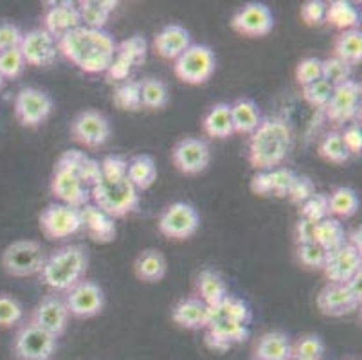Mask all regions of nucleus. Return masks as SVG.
I'll return each instance as SVG.
<instances>
[{
    "label": "nucleus",
    "instance_id": "nucleus-27",
    "mask_svg": "<svg viewBox=\"0 0 362 360\" xmlns=\"http://www.w3.org/2000/svg\"><path fill=\"white\" fill-rule=\"evenodd\" d=\"M197 292H199L200 301L206 303L209 308L218 306L229 296L226 279L222 277V274L213 269L200 270L197 276Z\"/></svg>",
    "mask_w": 362,
    "mask_h": 360
},
{
    "label": "nucleus",
    "instance_id": "nucleus-26",
    "mask_svg": "<svg viewBox=\"0 0 362 360\" xmlns=\"http://www.w3.org/2000/svg\"><path fill=\"white\" fill-rule=\"evenodd\" d=\"M209 312L211 308L199 297H186L177 303L171 310V319L180 328L186 330H202L209 323Z\"/></svg>",
    "mask_w": 362,
    "mask_h": 360
},
{
    "label": "nucleus",
    "instance_id": "nucleus-11",
    "mask_svg": "<svg viewBox=\"0 0 362 360\" xmlns=\"http://www.w3.org/2000/svg\"><path fill=\"white\" fill-rule=\"evenodd\" d=\"M64 301L67 305L69 315H74L78 319H90L103 312L105 292L96 281L81 279L65 292Z\"/></svg>",
    "mask_w": 362,
    "mask_h": 360
},
{
    "label": "nucleus",
    "instance_id": "nucleus-35",
    "mask_svg": "<svg viewBox=\"0 0 362 360\" xmlns=\"http://www.w3.org/2000/svg\"><path fill=\"white\" fill-rule=\"evenodd\" d=\"M334 56L346 62L348 65H357L362 62V33L361 29L341 31L334 42Z\"/></svg>",
    "mask_w": 362,
    "mask_h": 360
},
{
    "label": "nucleus",
    "instance_id": "nucleus-20",
    "mask_svg": "<svg viewBox=\"0 0 362 360\" xmlns=\"http://www.w3.org/2000/svg\"><path fill=\"white\" fill-rule=\"evenodd\" d=\"M51 193L60 204L80 209L90 200V187L85 186L80 178L69 173L67 170L56 168L51 177Z\"/></svg>",
    "mask_w": 362,
    "mask_h": 360
},
{
    "label": "nucleus",
    "instance_id": "nucleus-14",
    "mask_svg": "<svg viewBox=\"0 0 362 360\" xmlns=\"http://www.w3.org/2000/svg\"><path fill=\"white\" fill-rule=\"evenodd\" d=\"M361 81L350 79L346 83L334 87L330 101L325 107L327 117L335 124L355 123L358 112H361Z\"/></svg>",
    "mask_w": 362,
    "mask_h": 360
},
{
    "label": "nucleus",
    "instance_id": "nucleus-38",
    "mask_svg": "<svg viewBox=\"0 0 362 360\" xmlns=\"http://www.w3.org/2000/svg\"><path fill=\"white\" fill-rule=\"evenodd\" d=\"M141 103L148 110H163L170 103V92L163 79L146 78L141 81Z\"/></svg>",
    "mask_w": 362,
    "mask_h": 360
},
{
    "label": "nucleus",
    "instance_id": "nucleus-33",
    "mask_svg": "<svg viewBox=\"0 0 362 360\" xmlns=\"http://www.w3.org/2000/svg\"><path fill=\"white\" fill-rule=\"evenodd\" d=\"M127 178L137 191H144L153 186L157 180V166L153 157L148 153L134 155L128 161Z\"/></svg>",
    "mask_w": 362,
    "mask_h": 360
},
{
    "label": "nucleus",
    "instance_id": "nucleus-3",
    "mask_svg": "<svg viewBox=\"0 0 362 360\" xmlns=\"http://www.w3.org/2000/svg\"><path fill=\"white\" fill-rule=\"evenodd\" d=\"M88 267V254L83 245H65L45 257L40 270L42 285L54 292H67L85 277Z\"/></svg>",
    "mask_w": 362,
    "mask_h": 360
},
{
    "label": "nucleus",
    "instance_id": "nucleus-32",
    "mask_svg": "<svg viewBox=\"0 0 362 360\" xmlns=\"http://www.w3.org/2000/svg\"><path fill=\"white\" fill-rule=\"evenodd\" d=\"M202 128L207 137L211 139H227L235 135L231 119V105L229 103H216L213 105L207 114L204 115Z\"/></svg>",
    "mask_w": 362,
    "mask_h": 360
},
{
    "label": "nucleus",
    "instance_id": "nucleus-28",
    "mask_svg": "<svg viewBox=\"0 0 362 360\" xmlns=\"http://www.w3.org/2000/svg\"><path fill=\"white\" fill-rule=\"evenodd\" d=\"M231 119L235 134L252 135L256 128L262 124L263 115L256 101L249 98H242L236 99L235 103L231 105Z\"/></svg>",
    "mask_w": 362,
    "mask_h": 360
},
{
    "label": "nucleus",
    "instance_id": "nucleus-43",
    "mask_svg": "<svg viewBox=\"0 0 362 360\" xmlns=\"http://www.w3.org/2000/svg\"><path fill=\"white\" fill-rule=\"evenodd\" d=\"M330 216V206H328V194L317 193L315 191L307 202L299 206V218L310 220V222L319 223Z\"/></svg>",
    "mask_w": 362,
    "mask_h": 360
},
{
    "label": "nucleus",
    "instance_id": "nucleus-24",
    "mask_svg": "<svg viewBox=\"0 0 362 360\" xmlns=\"http://www.w3.org/2000/svg\"><path fill=\"white\" fill-rule=\"evenodd\" d=\"M51 8L44 13V29L52 36L60 38L65 33L80 28L81 18L78 13V6L74 2H51Z\"/></svg>",
    "mask_w": 362,
    "mask_h": 360
},
{
    "label": "nucleus",
    "instance_id": "nucleus-58",
    "mask_svg": "<svg viewBox=\"0 0 362 360\" xmlns=\"http://www.w3.org/2000/svg\"><path fill=\"white\" fill-rule=\"evenodd\" d=\"M315 226L317 223L310 222V220H305V218H299L298 223H296V243L303 245V243H315Z\"/></svg>",
    "mask_w": 362,
    "mask_h": 360
},
{
    "label": "nucleus",
    "instance_id": "nucleus-61",
    "mask_svg": "<svg viewBox=\"0 0 362 360\" xmlns=\"http://www.w3.org/2000/svg\"><path fill=\"white\" fill-rule=\"evenodd\" d=\"M361 227H358V229H354V233L350 234V240H348L346 243H350L351 247H355V249L357 250H362V243H361Z\"/></svg>",
    "mask_w": 362,
    "mask_h": 360
},
{
    "label": "nucleus",
    "instance_id": "nucleus-48",
    "mask_svg": "<svg viewBox=\"0 0 362 360\" xmlns=\"http://www.w3.org/2000/svg\"><path fill=\"white\" fill-rule=\"evenodd\" d=\"M328 252L319 243H303L296 247V257L307 269H321L325 267Z\"/></svg>",
    "mask_w": 362,
    "mask_h": 360
},
{
    "label": "nucleus",
    "instance_id": "nucleus-62",
    "mask_svg": "<svg viewBox=\"0 0 362 360\" xmlns=\"http://www.w3.org/2000/svg\"><path fill=\"white\" fill-rule=\"evenodd\" d=\"M4 85H6V79H4V76L0 74V91L4 88Z\"/></svg>",
    "mask_w": 362,
    "mask_h": 360
},
{
    "label": "nucleus",
    "instance_id": "nucleus-46",
    "mask_svg": "<svg viewBox=\"0 0 362 360\" xmlns=\"http://www.w3.org/2000/svg\"><path fill=\"white\" fill-rule=\"evenodd\" d=\"M25 64L24 56H22L21 47L8 49V51L0 52V74L4 76V79H16L24 74Z\"/></svg>",
    "mask_w": 362,
    "mask_h": 360
},
{
    "label": "nucleus",
    "instance_id": "nucleus-29",
    "mask_svg": "<svg viewBox=\"0 0 362 360\" xmlns=\"http://www.w3.org/2000/svg\"><path fill=\"white\" fill-rule=\"evenodd\" d=\"M134 272H136L137 279H141L143 283L163 281L168 272L166 257L157 249L143 250L134 263Z\"/></svg>",
    "mask_w": 362,
    "mask_h": 360
},
{
    "label": "nucleus",
    "instance_id": "nucleus-7",
    "mask_svg": "<svg viewBox=\"0 0 362 360\" xmlns=\"http://www.w3.org/2000/svg\"><path fill=\"white\" fill-rule=\"evenodd\" d=\"M157 227L170 240H187L199 231L200 214L192 204L173 202L160 213Z\"/></svg>",
    "mask_w": 362,
    "mask_h": 360
},
{
    "label": "nucleus",
    "instance_id": "nucleus-8",
    "mask_svg": "<svg viewBox=\"0 0 362 360\" xmlns=\"http://www.w3.org/2000/svg\"><path fill=\"white\" fill-rule=\"evenodd\" d=\"M54 110V101L47 92L35 87H24L15 98V115L25 128L44 124Z\"/></svg>",
    "mask_w": 362,
    "mask_h": 360
},
{
    "label": "nucleus",
    "instance_id": "nucleus-63",
    "mask_svg": "<svg viewBox=\"0 0 362 360\" xmlns=\"http://www.w3.org/2000/svg\"><path fill=\"white\" fill-rule=\"evenodd\" d=\"M255 360H256V359H255Z\"/></svg>",
    "mask_w": 362,
    "mask_h": 360
},
{
    "label": "nucleus",
    "instance_id": "nucleus-2",
    "mask_svg": "<svg viewBox=\"0 0 362 360\" xmlns=\"http://www.w3.org/2000/svg\"><path fill=\"white\" fill-rule=\"evenodd\" d=\"M294 143V135L288 121L272 115L263 117L249 139V164L256 171H271L279 168L288 157Z\"/></svg>",
    "mask_w": 362,
    "mask_h": 360
},
{
    "label": "nucleus",
    "instance_id": "nucleus-22",
    "mask_svg": "<svg viewBox=\"0 0 362 360\" xmlns=\"http://www.w3.org/2000/svg\"><path fill=\"white\" fill-rule=\"evenodd\" d=\"M81 222H83V229L87 231L88 238L96 243H112L117 236V226L116 220L96 207L94 204H85L80 207Z\"/></svg>",
    "mask_w": 362,
    "mask_h": 360
},
{
    "label": "nucleus",
    "instance_id": "nucleus-44",
    "mask_svg": "<svg viewBox=\"0 0 362 360\" xmlns=\"http://www.w3.org/2000/svg\"><path fill=\"white\" fill-rule=\"evenodd\" d=\"M322 356H325V342L317 335H305L296 344H292L291 360H322Z\"/></svg>",
    "mask_w": 362,
    "mask_h": 360
},
{
    "label": "nucleus",
    "instance_id": "nucleus-42",
    "mask_svg": "<svg viewBox=\"0 0 362 360\" xmlns=\"http://www.w3.org/2000/svg\"><path fill=\"white\" fill-rule=\"evenodd\" d=\"M116 54L123 56L132 67H139L146 62L148 54V42L144 40V36H130V38H124L123 42L117 44Z\"/></svg>",
    "mask_w": 362,
    "mask_h": 360
},
{
    "label": "nucleus",
    "instance_id": "nucleus-21",
    "mask_svg": "<svg viewBox=\"0 0 362 360\" xmlns=\"http://www.w3.org/2000/svg\"><path fill=\"white\" fill-rule=\"evenodd\" d=\"M358 306H361V301L355 299L344 283H328L317 294L319 312L328 317L350 315Z\"/></svg>",
    "mask_w": 362,
    "mask_h": 360
},
{
    "label": "nucleus",
    "instance_id": "nucleus-15",
    "mask_svg": "<svg viewBox=\"0 0 362 360\" xmlns=\"http://www.w3.org/2000/svg\"><path fill=\"white\" fill-rule=\"evenodd\" d=\"M231 28L247 38H262L274 29V15L267 4L249 2L233 15Z\"/></svg>",
    "mask_w": 362,
    "mask_h": 360
},
{
    "label": "nucleus",
    "instance_id": "nucleus-54",
    "mask_svg": "<svg viewBox=\"0 0 362 360\" xmlns=\"http://www.w3.org/2000/svg\"><path fill=\"white\" fill-rule=\"evenodd\" d=\"M101 170V178H124L128 171V161L123 155H107L103 157V161L100 163Z\"/></svg>",
    "mask_w": 362,
    "mask_h": 360
},
{
    "label": "nucleus",
    "instance_id": "nucleus-25",
    "mask_svg": "<svg viewBox=\"0 0 362 360\" xmlns=\"http://www.w3.org/2000/svg\"><path fill=\"white\" fill-rule=\"evenodd\" d=\"M192 44L189 31L179 24H168L153 38V49L157 54L164 59H173V62Z\"/></svg>",
    "mask_w": 362,
    "mask_h": 360
},
{
    "label": "nucleus",
    "instance_id": "nucleus-1",
    "mask_svg": "<svg viewBox=\"0 0 362 360\" xmlns=\"http://www.w3.org/2000/svg\"><path fill=\"white\" fill-rule=\"evenodd\" d=\"M58 52L88 74H103L116 56L117 42L105 29L80 25L56 40Z\"/></svg>",
    "mask_w": 362,
    "mask_h": 360
},
{
    "label": "nucleus",
    "instance_id": "nucleus-49",
    "mask_svg": "<svg viewBox=\"0 0 362 360\" xmlns=\"http://www.w3.org/2000/svg\"><path fill=\"white\" fill-rule=\"evenodd\" d=\"M24 317V306L18 299L8 296V294H0V326L9 328L13 325H18Z\"/></svg>",
    "mask_w": 362,
    "mask_h": 360
},
{
    "label": "nucleus",
    "instance_id": "nucleus-52",
    "mask_svg": "<svg viewBox=\"0 0 362 360\" xmlns=\"http://www.w3.org/2000/svg\"><path fill=\"white\" fill-rule=\"evenodd\" d=\"M303 22L310 28H319L327 20V2L322 0H307L301 6Z\"/></svg>",
    "mask_w": 362,
    "mask_h": 360
},
{
    "label": "nucleus",
    "instance_id": "nucleus-10",
    "mask_svg": "<svg viewBox=\"0 0 362 360\" xmlns=\"http://www.w3.org/2000/svg\"><path fill=\"white\" fill-rule=\"evenodd\" d=\"M13 348L21 360H51L58 348V339L35 323H28L16 333Z\"/></svg>",
    "mask_w": 362,
    "mask_h": 360
},
{
    "label": "nucleus",
    "instance_id": "nucleus-17",
    "mask_svg": "<svg viewBox=\"0 0 362 360\" xmlns=\"http://www.w3.org/2000/svg\"><path fill=\"white\" fill-rule=\"evenodd\" d=\"M21 51L28 65L38 69H47L56 62L58 44H56V38H52L44 28L33 29V31L24 33Z\"/></svg>",
    "mask_w": 362,
    "mask_h": 360
},
{
    "label": "nucleus",
    "instance_id": "nucleus-39",
    "mask_svg": "<svg viewBox=\"0 0 362 360\" xmlns=\"http://www.w3.org/2000/svg\"><path fill=\"white\" fill-rule=\"evenodd\" d=\"M211 315L215 317H223V319H231V321L242 323V325H251L252 321V310L251 306L247 305L243 299L235 296H229L220 303L218 306L211 308Z\"/></svg>",
    "mask_w": 362,
    "mask_h": 360
},
{
    "label": "nucleus",
    "instance_id": "nucleus-13",
    "mask_svg": "<svg viewBox=\"0 0 362 360\" xmlns=\"http://www.w3.org/2000/svg\"><path fill=\"white\" fill-rule=\"evenodd\" d=\"M171 163L180 173L200 175L211 163V148L199 137H184L171 150Z\"/></svg>",
    "mask_w": 362,
    "mask_h": 360
},
{
    "label": "nucleus",
    "instance_id": "nucleus-45",
    "mask_svg": "<svg viewBox=\"0 0 362 360\" xmlns=\"http://www.w3.org/2000/svg\"><path fill=\"white\" fill-rule=\"evenodd\" d=\"M351 72H354V67L335 56L322 59V79L328 81L332 87H339V85L350 81Z\"/></svg>",
    "mask_w": 362,
    "mask_h": 360
},
{
    "label": "nucleus",
    "instance_id": "nucleus-41",
    "mask_svg": "<svg viewBox=\"0 0 362 360\" xmlns=\"http://www.w3.org/2000/svg\"><path fill=\"white\" fill-rule=\"evenodd\" d=\"M114 105L121 110L127 112H137L143 108L141 103V81L136 79H127L121 85H117V88L114 91Z\"/></svg>",
    "mask_w": 362,
    "mask_h": 360
},
{
    "label": "nucleus",
    "instance_id": "nucleus-60",
    "mask_svg": "<svg viewBox=\"0 0 362 360\" xmlns=\"http://www.w3.org/2000/svg\"><path fill=\"white\" fill-rule=\"evenodd\" d=\"M344 285H346L348 290H350V292L354 294L355 299L362 301V270H361V272L355 274V276L351 277L350 281L344 283Z\"/></svg>",
    "mask_w": 362,
    "mask_h": 360
},
{
    "label": "nucleus",
    "instance_id": "nucleus-6",
    "mask_svg": "<svg viewBox=\"0 0 362 360\" xmlns=\"http://www.w3.org/2000/svg\"><path fill=\"white\" fill-rule=\"evenodd\" d=\"M44 247L36 240H18L2 252V267L13 277H29L40 274L45 263Z\"/></svg>",
    "mask_w": 362,
    "mask_h": 360
},
{
    "label": "nucleus",
    "instance_id": "nucleus-51",
    "mask_svg": "<svg viewBox=\"0 0 362 360\" xmlns=\"http://www.w3.org/2000/svg\"><path fill=\"white\" fill-rule=\"evenodd\" d=\"M322 78V59L315 58V56H308L303 58L296 67V81L303 87L314 83L317 79Z\"/></svg>",
    "mask_w": 362,
    "mask_h": 360
},
{
    "label": "nucleus",
    "instance_id": "nucleus-23",
    "mask_svg": "<svg viewBox=\"0 0 362 360\" xmlns=\"http://www.w3.org/2000/svg\"><path fill=\"white\" fill-rule=\"evenodd\" d=\"M56 168L67 170L74 177H78L87 187H92L101 180L100 163L96 158L88 157L85 151L80 150H67L58 157L54 164Z\"/></svg>",
    "mask_w": 362,
    "mask_h": 360
},
{
    "label": "nucleus",
    "instance_id": "nucleus-36",
    "mask_svg": "<svg viewBox=\"0 0 362 360\" xmlns=\"http://www.w3.org/2000/svg\"><path fill=\"white\" fill-rule=\"evenodd\" d=\"M328 206H330V216L339 218H351L357 214L361 198L354 187L339 186L328 194Z\"/></svg>",
    "mask_w": 362,
    "mask_h": 360
},
{
    "label": "nucleus",
    "instance_id": "nucleus-50",
    "mask_svg": "<svg viewBox=\"0 0 362 360\" xmlns=\"http://www.w3.org/2000/svg\"><path fill=\"white\" fill-rule=\"evenodd\" d=\"M269 177H271V194L278 198H285L288 197V191H291L298 173L287 166H279L269 171Z\"/></svg>",
    "mask_w": 362,
    "mask_h": 360
},
{
    "label": "nucleus",
    "instance_id": "nucleus-56",
    "mask_svg": "<svg viewBox=\"0 0 362 360\" xmlns=\"http://www.w3.org/2000/svg\"><path fill=\"white\" fill-rule=\"evenodd\" d=\"M341 137L344 141V146L348 148L351 155H361L362 151V130L358 123H350L344 132H341Z\"/></svg>",
    "mask_w": 362,
    "mask_h": 360
},
{
    "label": "nucleus",
    "instance_id": "nucleus-18",
    "mask_svg": "<svg viewBox=\"0 0 362 360\" xmlns=\"http://www.w3.org/2000/svg\"><path fill=\"white\" fill-rule=\"evenodd\" d=\"M31 323L51 333L56 339L64 335L69 325V310L64 297H60L58 294H49V296L42 297V301L36 305L35 312H33Z\"/></svg>",
    "mask_w": 362,
    "mask_h": 360
},
{
    "label": "nucleus",
    "instance_id": "nucleus-30",
    "mask_svg": "<svg viewBox=\"0 0 362 360\" xmlns=\"http://www.w3.org/2000/svg\"><path fill=\"white\" fill-rule=\"evenodd\" d=\"M76 6H78L83 28L105 29L110 15L116 11L117 2L114 0H81Z\"/></svg>",
    "mask_w": 362,
    "mask_h": 360
},
{
    "label": "nucleus",
    "instance_id": "nucleus-9",
    "mask_svg": "<svg viewBox=\"0 0 362 360\" xmlns=\"http://www.w3.org/2000/svg\"><path fill=\"white\" fill-rule=\"evenodd\" d=\"M38 222H40L42 233L49 240H65L83 229L80 209L60 202L49 204L45 209H42Z\"/></svg>",
    "mask_w": 362,
    "mask_h": 360
},
{
    "label": "nucleus",
    "instance_id": "nucleus-31",
    "mask_svg": "<svg viewBox=\"0 0 362 360\" xmlns=\"http://www.w3.org/2000/svg\"><path fill=\"white\" fill-rule=\"evenodd\" d=\"M256 360H291L292 342L287 333L269 332L259 337L255 353Z\"/></svg>",
    "mask_w": 362,
    "mask_h": 360
},
{
    "label": "nucleus",
    "instance_id": "nucleus-34",
    "mask_svg": "<svg viewBox=\"0 0 362 360\" xmlns=\"http://www.w3.org/2000/svg\"><path fill=\"white\" fill-rule=\"evenodd\" d=\"M328 24L341 31H350V29H358L361 25V13L351 2L346 0H334L327 4V20Z\"/></svg>",
    "mask_w": 362,
    "mask_h": 360
},
{
    "label": "nucleus",
    "instance_id": "nucleus-19",
    "mask_svg": "<svg viewBox=\"0 0 362 360\" xmlns=\"http://www.w3.org/2000/svg\"><path fill=\"white\" fill-rule=\"evenodd\" d=\"M362 270V252L344 243L339 249L330 250L322 272L330 283H348L351 277Z\"/></svg>",
    "mask_w": 362,
    "mask_h": 360
},
{
    "label": "nucleus",
    "instance_id": "nucleus-16",
    "mask_svg": "<svg viewBox=\"0 0 362 360\" xmlns=\"http://www.w3.org/2000/svg\"><path fill=\"white\" fill-rule=\"evenodd\" d=\"M206 344L215 352H227L233 346L242 344L249 339V326L242 323L215 317L209 312V323L206 328Z\"/></svg>",
    "mask_w": 362,
    "mask_h": 360
},
{
    "label": "nucleus",
    "instance_id": "nucleus-12",
    "mask_svg": "<svg viewBox=\"0 0 362 360\" xmlns=\"http://www.w3.org/2000/svg\"><path fill=\"white\" fill-rule=\"evenodd\" d=\"M112 127L105 114L98 110L80 112L72 119L71 135L76 143L83 144L85 148H100L110 139Z\"/></svg>",
    "mask_w": 362,
    "mask_h": 360
},
{
    "label": "nucleus",
    "instance_id": "nucleus-57",
    "mask_svg": "<svg viewBox=\"0 0 362 360\" xmlns=\"http://www.w3.org/2000/svg\"><path fill=\"white\" fill-rule=\"evenodd\" d=\"M132 69H134V67L128 64L123 56L116 54V56H114V59H112V64L108 65V69H107V72H105V74H107L108 81H121V83H123V81H127V79L130 78Z\"/></svg>",
    "mask_w": 362,
    "mask_h": 360
},
{
    "label": "nucleus",
    "instance_id": "nucleus-53",
    "mask_svg": "<svg viewBox=\"0 0 362 360\" xmlns=\"http://www.w3.org/2000/svg\"><path fill=\"white\" fill-rule=\"evenodd\" d=\"M315 193V184L310 177L307 175H298L292 184L291 191H288V200H291L294 206H301Z\"/></svg>",
    "mask_w": 362,
    "mask_h": 360
},
{
    "label": "nucleus",
    "instance_id": "nucleus-59",
    "mask_svg": "<svg viewBox=\"0 0 362 360\" xmlns=\"http://www.w3.org/2000/svg\"><path fill=\"white\" fill-rule=\"evenodd\" d=\"M251 191L258 197H269L271 194V177L269 171H256L251 178Z\"/></svg>",
    "mask_w": 362,
    "mask_h": 360
},
{
    "label": "nucleus",
    "instance_id": "nucleus-4",
    "mask_svg": "<svg viewBox=\"0 0 362 360\" xmlns=\"http://www.w3.org/2000/svg\"><path fill=\"white\" fill-rule=\"evenodd\" d=\"M90 200L114 220L136 213L141 204L139 191L134 184L124 178H101L100 182L90 187Z\"/></svg>",
    "mask_w": 362,
    "mask_h": 360
},
{
    "label": "nucleus",
    "instance_id": "nucleus-55",
    "mask_svg": "<svg viewBox=\"0 0 362 360\" xmlns=\"http://www.w3.org/2000/svg\"><path fill=\"white\" fill-rule=\"evenodd\" d=\"M24 33L18 25L11 24V22H4L0 24V52L8 51V49L21 47Z\"/></svg>",
    "mask_w": 362,
    "mask_h": 360
},
{
    "label": "nucleus",
    "instance_id": "nucleus-37",
    "mask_svg": "<svg viewBox=\"0 0 362 360\" xmlns=\"http://www.w3.org/2000/svg\"><path fill=\"white\" fill-rule=\"evenodd\" d=\"M346 242L348 233L337 218L328 216L327 220H322L315 226V243H319L327 252L339 249Z\"/></svg>",
    "mask_w": 362,
    "mask_h": 360
},
{
    "label": "nucleus",
    "instance_id": "nucleus-5",
    "mask_svg": "<svg viewBox=\"0 0 362 360\" xmlns=\"http://www.w3.org/2000/svg\"><path fill=\"white\" fill-rule=\"evenodd\" d=\"M216 71L215 52L209 45L192 44L173 64L177 78L187 85H202Z\"/></svg>",
    "mask_w": 362,
    "mask_h": 360
},
{
    "label": "nucleus",
    "instance_id": "nucleus-40",
    "mask_svg": "<svg viewBox=\"0 0 362 360\" xmlns=\"http://www.w3.org/2000/svg\"><path fill=\"white\" fill-rule=\"evenodd\" d=\"M319 155H321L325 161L334 164H344L350 161L351 153L348 151V148L344 146V141L341 137V132L332 130L325 135V139L319 144Z\"/></svg>",
    "mask_w": 362,
    "mask_h": 360
},
{
    "label": "nucleus",
    "instance_id": "nucleus-47",
    "mask_svg": "<svg viewBox=\"0 0 362 360\" xmlns=\"http://www.w3.org/2000/svg\"><path fill=\"white\" fill-rule=\"evenodd\" d=\"M332 94H334V87L322 78L314 81V83L307 85V87H303V99H305L310 107L321 108V110H325V107H327L328 101H330Z\"/></svg>",
    "mask_w": 362,
    "mask_h": 360
}]
</instances>
